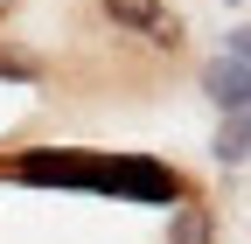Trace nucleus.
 <instances>
[{
  "label": "nucleus",
  "mask_w": 251,
  "mask_h": 244,
  "mask_svg": "<svg viewBox=\"0 0 251 244\" xmlns=\"http://www.w3.org/2000/svg\"><path fill=\"white\" fill-rule=\"evenodd\" d=\"M202 91L216 112H251V63L244 56H216V63H202Z\"/></svg>",
  "instance_id": "1"
},
{
  "label": "nucleus",
  "mask_w": 251,
  "mask_h": 244,
  "mask_svg": "<svg viewBox=\"0 0 251 244\" xmlns=\"http://www.w3.org/2000/svg\"><path fill=\"white\" fill-rule=\"evenodd\" d=\"M224 168H237L251 154V112H224V126H216V146H209Z\"/></svg>",
  "instance_id": "2"
},
{
  "label": "nucleus",
  "mask_w": 251,
  "mask_h": 244,
  "mask_svg": "<svg viewBox=\"0 0 251 244\" xmlns=\"http://www.w3.org/2000/svg\"><path fill=\"white\" fill-rule=\"evenodd\" d=\"M209 237H216L209 202H181V209H175V223H168V244H209Z\"/></svg>",
  "instance_id": "3"
},
{
  "label": "nucleus",
  "mask_w": 251,
  "mask_h": 244,
  "mask_svg": "<svg viewBox=\"0 0 251 244\" xmlns=\"http://www.w3.org/2000/svg\"><path fill=\"white\" fill-rule=\"evenodd\" d=\"M105 14H112L119 28H140V35H153V21H161L168 7H161V0H105Z\"/></svg>",
  "instance_id": "4"
},
{
  "label": "nucleus",
  "mask_w": 251,
  "mask_h": 244,
  "mask_svg": "<svg viewBox=\"0 0 251 244\" xmlns=\"http://www.w3.org/2000/svg\"><path fill=\"white\" fill-rule=\"evenodd\" d=\"M153 49H181V21L175 14H161V21H153V35H147Z\"/></svg>",
  "instance_id": "5"
},
{
  "label": "nucleus",
  "mask_w": 251,
  "mask_h": 244,
  "mask_svg": "<svg viewBox=\"0 0 251 244\" xmlns=\"http://www.w3.org/2000/svg\"><path fill=\"white\" fill-rule=\"evenodd\" d=\"M230 56H244V63H251V28H237V35H230Z\"/></svg>",
  "instance_id": "6"
}]
</instances>
